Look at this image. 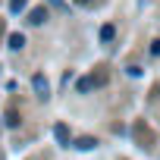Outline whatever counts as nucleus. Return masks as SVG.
Segmentation results:
<instances>
[{
	"label": "nucleus",
	"instance_id": "nucleus-13",
	"mask_svg": "<svg viewBox=\"0 0 160 160\" xmlns=\"http://www.w3.org/2000/svg\"><path fill=\"white\" fill-rule=\"evenodd\" d=\"M151 53H154V57H160V38H157V41H151Z\"/></svg>",
	"mask_w": 160,
	"mask_h": 160
},
{
	"label": "nucleus",
	"instance_id": "nucleus-8",
	"mask_svg": "<svg viewBox=\"0 0 160 160\" xmlns=\"http://www.w3.org/2000/svg\"><path fill=\"white\" fill-rule=\"evenodd\" d=\"M3 122H7L10 129H16V126L22 122V116H19V110H7V116H3Z\"/></svg>",
	"mask_w": 160,
	"mask_h": 160
},
{
	"label": "nucleus",
	"instance_id": "nucleus-9",
	"mask_svg": "<svg viewBox=\"0 0 160 160\" xmlns=\"http://www.w3.org/2000/svg\"><path fill=\"white\" fill-rule=\"evenodd\" d=\"M91 78H94V88H104V85H107V69H98Z\"/></svg>",
	"mask_w": 160,
	"mask_h": 160
},
{
	"label": "nucleus",
	"instance_id": "nucleus-14",
	"mask_svg": "<svg viewBox=\"0 0 160 160\" xmlns=\"http://www.w3.org/2000/svg\"><path fill=\"white\" fill-rule=\"evenodd\" d=\"M75 3H78V7H91L94 0H75Z\"/></svg>",
	"mask_w": 160,
	"mask_h": 160
},
{
	"label": "nucleus",
	"instance_id": "nucleus-5",
	"mask_svg": "<svg viewBox=\"0 0 160 160\" xmlns=\"http://www.w3.org/2000/svg\"><path fill=\"white\" fill-rule=\"evenodd\" d=\"M91 88H94V78H91V75H82V78L75 82V91H78V94H88Z\"/></svg>",
	"mask_w": 160,
	"mask_h": 160
},
{
	"label": "nucleus",
	"instance_id": "nucleus-10",
	"mask_svg": "<svg viewBox=\"0 0 160 160\" xmlns=\"http://www.w3.org/2000/svg\"><path fill=\"white\" fill-rule=\"evenodd\" d=\"M113 38H116V28H113V25H104V28H101V41L107 44V41H113Z\"/></svg>",
	"mask_w": 160,
	"mask_h": 160
},
{
	"label": "nucleus",
	"instance_id": "nucleus-7",
	"mask_svg": "<svg viewBox=\"0 0 160 160\" xmlns=\"http://www.w3.org/2000/svg\"><path fill=\"white\" fill-rule=\"evenodd\" d=\"M7 44H10V50H22V47H25V38H22L19 32H13V35L7 38Z\"/></svg>",
	"mask_w": 160,
	"mask_h": 160
},
{
	"label": "nucleus",
	"instance_id": "nucleus-11",
	"mask_svg": "<svg viewBox=\"0 0 160 160\" xmlns=\"http://www.w3.org/2000/svg\"><path fill=\"white\" fill-rule=\"evenodd\" d=\"M10 10H13V13H22V10H25V0H10Z\"/></svg>",
	"mask_w": 160,
	"mask_h": 160
},
{
	"label": "nucleus",
	"instance_id": "nucleus-4",
	"mask_svg": "<svg viewBox=\"0 0 160 160\" xmlns=\"http://www.w3.org/2000/svg\"><path fill=\"white\" fill-rule=\"evenodd\" d=\"M28 22H32V25H44V22H47V10H44V7H35V10L28 13Z\"/></svg>",
	"mask_w": 160,
	"mask_h": 160
},
{
	"label": "nucleus",
	"instance_id": "nucleus-12",
	"mask_svg": "<svg viewBox=\"0 0 160 160\" xmlns=\"http://www.w3.org/2000/svg\"><path fill=\"white\" fill-rule=\"evenodd\" d=\"M126 75H129V78H138V75H141V69H138V66H129V69H126Z\"/></svg>",
	"mask_w": 160,
	"mask_h": 160
},
{
	"label": "nucleus",
	"instance_id": "nucleus-6",
	"mask_svg": "<svg viewBox=\"0 0 160 160\" xmlns=\"http://www.w3.org/2000/svg\"><path fill=\"white\" fill-rule=\"evenodd\" d=\"M53 138H57L60 144H69V129H66L63 122H57V126H53Z\"/></svg>",
	"mask_w": 160,
	"mask_h": 160
},
{
	"label": "nucleus",
	"instance_id": "nucleus-3",
	"mask_svg": "<svg viewBox=\"0 0 160 160\" xmlns=\"http://www.w3.org/2000/svg\"><path fill=\"white\" fill-rule=\"evenodd\" d=\"M72 148H78V151H91V148H98V138L82 135V138H75V141H72Z\"/></svg>",
	"mask_w": 160,
	"mask_h": 160
},
{
	"label": "nucleus",
	"instance_id": "nucleus-2",
	"mask_svg": "<svg viewBox=\"0 0 160 160\" xmlns=\"http://www.w3.org/2000/svg\"><path fill=\"white\" fill-rule=\"evenodd\" d=\"M32 85H35V91H38V98H41V101H47V94H50V85H47V78H44L41 72H38V75L32 78Z\"/></svg>",
	"mask_w": 160,
	"mask_h": 160
},
{
	"label": "nucleus",
	"instance_id": "nucleus-1",
	"mask_svg": "<svg viewBox=\"0 0 160 160\" xmlns=\"http://www.w3.org/2000/svg\"><path fill=\"white\" fill-rule=\"evenodd\" d=\"M132 132L138 135V141H141V148H151V144H154V138H151V132H148V126H144L141 119H138V122L132 126Z\"/></svg>",
	"mask_w": 160,
	"mask_h": 160
}]
</instances>
